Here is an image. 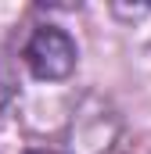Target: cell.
<instances>
[{
    "mask_svg": "<svg viewBox=\"0 0 151 154\" xmlns=\"http://www.w3.org/2000/svg\"><path fill=\"white\" fill-rule=\"evenodd\" d=\"M29 154H54V151H29Z\"/></svg>",
    "mask_w": 151,
    "mask_h": 154,
    "instance_id": "obj_3",
    "label": "cell"
},
{
    "mask_svg": "<svg viewBox=\"0 0 151 154\" xmlns=\"http://www.w3.org/2000/svg\"><path fill=\"white\" fill-rule=\"evenodd\" d=\"M22 57H25L29 72L36 79L54 82V79L72 75V68H76V43H72L69 32H61V29H54V25H43V29H36V32L29 36Z\"/></svg>",
    "mask_w": 151,
    "mask_h": 154,
    "instance_id": "obj_1",
    "label": "cell"
},
{
    "mask_svg": "<svg viewBox=\"0 0 151 154\" xmlns=\"http://www.w3.org/2000/svg\"><path fill=\"white\" fill-rule=\"evenodd\" d=\"M14 90H18V82H14V61H11V54L4 50V43H0V111L11 104Z\"/></svg>",
    "mask_w": 151,
    "mask_h": 154,
    "instance_id": "obj_2",
    "label": "cell"
}]
</instances>
